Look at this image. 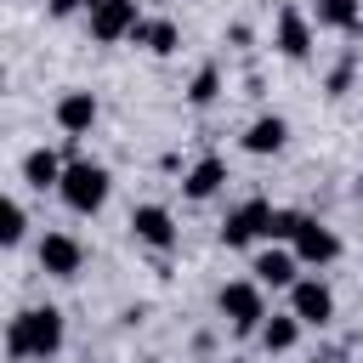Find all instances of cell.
I'll return each instance as SVG.
<instances>
[{"mask_svg":"<svg viewBox=\"0 0 363 363\" xmlns=\"http://www.w3.org/2000/svg\"><path fill=\"white\" fill-rule=\"evenodd\" d=\"M6 352L23 363V357H57L62 352V312L57 306H28L11 318L6 329Z\"/></svg>","mask_w":363,"mask_h":363,"instance_id":"6da1fadb","label":"cell"},{"mask_svg":"<svg viewBox=\"0 0 363 363\" xmlns=\"http://www.w3.org/2000/svg\"><path fill=\"white\" fill-rule=\"evenodd\" d=\"M108 187H113V176L102 170V164H91V159H68V170H62V204L74 210V216H96L102 204H108Z\"/></svg>","mask_w":363,"mask_h":363,"instance_id":"7a4b0ae2","label":"cell"},{"mask_svg":"<svg viewBox=\"0 0 363 363\" xmlns=\"http://www.w3.org/2000/svg\"><path fill=\"white\" fill-rule=\"evenodd\" d=\"M216 306H221V318H227L238 335H250V329H261V323H267V301H261V284H227V289L216 295Z\"/></svg>","mask_w":363,"mask_h":363,"instance_id":"3957f363","label":"cell"},{"mask_svg":"<svg viewBox=\"0 0 363 363\" xmlns=\"http://www.w3.org/2000/svg\"><path fill=\"white\" fill-rule=\"evenodd\" d=\"M267 227H272V204H267V199H244L238 210H227V221H221V244L238 250V244H250V238H267Z\"/></svg>","mask_w":363,"mask_h":363,"instance_id":"277c9868","label":"cell"},{"mask_svg":"<svg viewBox=\"0 0 363 363\" xmlns=\"http://www.w3.org/2000/svg\"><path fill=\"white\" fill-rule=\"evenodd\" d=\"M91 11V34L102 40V45H113V40H130L136 34V0H91L85 6Z\"/></svg>","mask_w":363,"mask_h":363,"instance_id":"5b68a950","label":"cell"},{"mask_svg":"<svg viewBox=\"0 0 363 363\" xmlns=\"http://www.w3.org/2000/svg\"><path fill=\"white\" fill-rule=\"evenodd\" d=\"M289 312H295L301 323H329V318H335L329 284H323V278H295V284H289Z\"/></svg>","mask_w":363,"mask_h":363,"instance_id":"8992f818","label":"cell"},{"mask_svg":"<svg viewBox=\"0 0 363 363\" xmlns=\"http://www.w3.org/2000/svg\"><path fill=\"white\" fill-rule=\"evenodd\" d=\"M79 261H85V250H79L74 233H45V238H40V272H45V278H74Z\"/></svg>","mask_w":363,"mask_h":363,"instance_id":"52a82bcc","label":"cell"},{"mask_svg":"<svg viewBox=\"0 0 363 363\" xmlns=\"http://www.w3.org/2000/svg\"><path fill=\"white\" fill-rule=\"evenodd\" d=\"M130 233H136L147 250H170V244H176V221H170L164 204H136V210H130Z\"/></svg>","mask_w":363,"mask_h":363,"instance_id":"ba28073f","label":"cell"},{"mask_svg":"<svg viewBox=\"0 0 363 363\" xmlns=\"http://www.w3.org/2000/svg\"><path fill=\"white\" fill-rule=\"evenodd\" d=\"M295 255H301L306 267H329V261L340 255V238H335L323 221H312V216H306V221H301V233H295Z\"/></svg>","mask_w":363,"mask_h":363,"instance_id":"9c48e42d","label":"cell"},{"mask_svg":"<svg viewBox=\"0 0 363 363\" xmlns=\"http://www.w3.org/2000/svg\"><path fill=\"white\" fill-rule=\"evenodd\" d=\"M272 40H278V51H284L289 62H301V57L312 51V23H306L295 6H284V11H278V34H272Z\"/></svg>","mask_w":363,"mask_h":363,"instance_id":"30bf717a","label":"cell"},{"mask_svg":"<svg viewBox=\"0 0 363 363\" xmlns=\"http://www.w3.org/2000/svg\"><path fill=\"white\" fill-rule=\"evenodd\" d=\"M57 125H62L68 136H85V130L96 125V96H91V91H62V96H57Z\"/></svg>","mask_w":363,"mask_h":363,"instance_id":"8fae6325","label":"cell"},{"mask_svg":"<svg viewBox=\"0 0 363 363\" xmlns=\"http://www.w3.org/2000/svg\"><path fill=\"white\" fill-rule=\"evenodd\" d=\"M295 261H301V255H289V250H261L250 272H255V284H261V289H267V284H272V289H284V284H295Z\"/></svg>","mask_w":363,"mask_h":363,"instance_id":"7c38bea8","label":"cell"},{"mask_svg":"<svg viewBox=\"0 0 363 363\" xmlns=\"http://www.w3.org/2000/svg\"><path fill=\"white\" fill-rule=\"evenodd\" d=\"M62 170H68V164H62L51 147H34V153L23 159V182L40 187V193H45V187H62Z\"/></svg>","mask_w":363,"mask_h":363,"instance_id":"4fadbf2b","label":"cell"},{"mask_svg":"<svg viewBox=\"0 0 363 363\" xmlns=\"http://www.w3.org/2000/svg\"><path fill=\"white\" fill-rule=\"evenodd\" d=\"M136 45H147L153 57H170L176 45H182V28L170 23V17H153V23H136V34H130Z\"/></svg>","mask_w":363,"mask_h":363,"instance_id":"5bb4252c","label":"cell"},{"mask_svg":"<svg viewBox=\"0 0 363 363\" xmlns=\"http://www.w3.org/2000/svg\"><path fill=\"white\" fill-rule=\"evenodd\" d=\"M221 182H227V159L210 153V159H199V164L187 170L182 187H187V199H210V193H221Z\"/></svg>","mask_w":363,"mask_h":363,"instance_id":"9a60e30c","label":"cell"},{"mask_svg":"<svg viewBox=\"0 0 363 363\" xmlns=\"http://www.w3.org/2000/svg\"><path fill=\"white\" fill-rule=\"evenodd\" d=\"M284 142H289V125H284L278 113H267V119H255V125L244 130V147H250V153H278Z\"/></svg>","mask_w":363,"mask_h":363,"instance_id":"2e32d148","label":"cell"},{"mask_svg":"<svg viewBox=\"0 0 363 363\" xmlns=\"http://www.w3.org/2000/svg\"><path fill=\"white\" fill-rule=\"evenodd\" d=\"M295 340H301V318H295V312H289V318H267V323H261V346H267V352H289Z\"/></svg>","mask_w":363,"mask_h":363,"instance_id":"e0dca14e","label":"cell"},{"mask_svg":"<svg viewBox=\"0 0 363 363\" xmlns=\"http://www.w3.org/2000/svg\"><path fill=\"white\" fill-rule=\"evenodd\" d=\"M312 11L323 28H357V0H318Z\"/></svg>","mask_w":363,"mask_h":363,"instance_id":"ac0fdd59","label":"cell"},{"mask_svg":"<svg viewBox=\"0 0 363 363\" xmlns=\"http://www.w3.org/2000/svg\"><path fill=\"white\" fill-rule=\"evenodd\" d=\"M216 91H221V68H199L193 85H187V102H193V108H210Z\"/></svg>","mask_w":363,"mask_h":363,"instance_id":"d6986e66","label":"cell"},{"mask_svg":"<svg viewBox=\"0 0 363 363\" xmlns=\"http://www.w3.org/2000/svg\"><path fill=\"white\" fill-rule=\"evenodd\" d=\"M23 233H28V216H23V204H17V199H11V204H6V210H0V238H6V244H17V238H23Z\"/></svg>","mask_w":363,"mask_h":363,"instance_id":"ffe728a7","label":"cell"},{"mask_svg":"<svg viewBox=\"0 0 363 363\" xmlns=\"http://www.w3.org/2000/svg\"><path fill=\"white\" fill-rule=\"evenodd\" d=\"M301 221H306L301 210H272V227H267V238H289V244H295V233H301Z\"/></svg>","mask_w":363,"mask_h":363,"instance_id":"44dd1931","label":"cell"},{"mask_svg":"<svg viewBox=\"0 0 363 363\" xmlns=\"http://www.w3.org/2000/svg\"><path fill=\"white\" fill-rule=\"evenodd\" d=\"M346 85H352V57H346V62L329 74V96H346Z\"/></svg>","mask_w":363,"mask_h":363,"instance_id":"7402d4cb","label":"cell"},{"mask_svg":"<svg viewBox=\"0 0 363 363\" xmlns=\"http://www.w3.org/2000/svg\"><path fill=\"white\" fill-rule=\"evenodd\" d=\"M45 6H51V17H74V11L91 6V0H45Z\"/></svg>","mask_w":363,"mask_h":363,"instance_id":"603a6c76","label":"cell"},{"mask_svg":"<svg viewBox=\"0 0 363 363\" xmlns=\"http://www.w3.org/2000/svg\"><path fill=\"white\" fill-rule=\"evenodd\" d=\"M153 6H159V0H153Z\"/></svg>","mask_w":363,"mask_h":363,"instance_id":"cb8c5ba5","label":"cell"}]
</instances>
